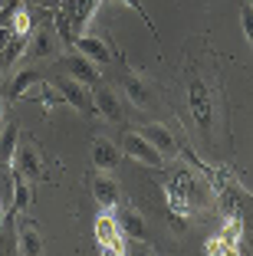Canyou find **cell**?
<instances>
[{
    "mask_svg": "<svg viewBox=\"0 0 253 256\" xmlns=\"http://www.w3.org/2000/svg\"><path fill=\"white\" fill-rule=\"evenodd\" d=\"M92 102H96V115H102V118H109V122H122L119 98H115V92H112V89H105L102 82L92 86Z\"/></svg>",
    "mask_w": 253,
    "mask_h": 256,
    "instance_id": "4fadbf2b",
    "label": "cell"
},
{
    "mask_svg": "<svg viewBox=\"0 0 253 256\" xmlns=\"http://www.w3.org/2000/svg\"><path fill=\"white\" fill-rule=\"evenodd\" d=\"M142 135L148 138V142L155 144L158 151H161L164 158H168V154H178V142H174V135H171V132H168L164 125H145V128H142Z\"/></svg>",
    "mask_w": 253,
    "mask_h": 256,
    "instance_id": "2e32d148",
    "label": "cell"
},
{
    "mask_svg": "<svg viewBox=\"0 0 253 256\" xmlns=\"http://www.w3.org/2000/svg\"><path fill=\"white\" fill-rule=\"evenodd\" d=\"M56 89L63 92L66 106L79 108V112H86V115H96V102H92V86L79 82V79H73V76H63V79H56Z\"/></svg>",
    "mask_w": 253,
    "mask_h": 256,
    "instance_id": "3957f363",
    "label": "cell"
},
{
    "mask_svg": "<svg viewBox=\"0 0 253 256\" xmlns=\"http://www.w3.org/2000/svg\"><path fill=\"white\" fill-rule=\"evenodd\" d=\"M171 190H174L178 197H184L191 207H204V204H207V190H204L201 184L194 181V174H191V171H178V174H174Z\"/></svg>",
    "mask_w": 253,
    "mask_h": 256,
    "instance_id": "ba28073f",
    "label": "cell"
},
{
    "mask_svg": "<svg viewBox=\"0 0 253 256\" xmlns=\"http://www.w3.org/2000/svg\"><path fill=\"white\" fill-rule=\"evenodd\" d=\"M125 230H122V224H119V217L112 210H102L96 217V243H99V250L102 253H112V256H122V253H128V246H125Z\"/></svg>",
    "mask_w": 253,
    "mask_h": 256,
    "instance_id": "7a4b0ae2",
    "label": "cell"
},
{
    "mask_svg": "<svg viewBox=\"0 0 253 256\" xmlns=\"http://www.w3.org/2000/svg\"><path fill=\"white\" fill-rule=\"evenodd\" d=\"M119 161H122V148L115 142H109V138L92 142V164L99 171H112V168H119Z\"/></svg>",
    "mask_w": 253,
    "mask_h": 256,
    "instance_id": "7c38bea8",
    "label": "cell"
},
{
    "mask_svg": "<svg viewBox=\"0 0 253 256\" xmlns=\"http://www.w3.org/2000/svg\"><path fill=\"white\" fill-rule=\"evenodd\" d=\"M73 46H76V53H82L86 60H92L96 66H99V62H112V46L105 43L102 36H82V33H79Z\"/></svg>",
    "mask_w": 253,
    "mask_h": 256,
    "instance_id": "8fae6325",
    "label": "cell"
},
{
    "mask_svg": "<svg viewBox=\"0 0 253 256\" xmlns=\"http://www.w3.org/2000/svg\"><path fill=\"white\" fill-rule=\"evenodd\" d=\"M7 214H14V204H10V190L0 184V226H4V217Z\"/></svg>",
    "mask_w": 253,
    "mask_h": 256,
    "instance_id": "cb8c5ba5",
    "label": "cell"
},
{
    "mask_svg": "<svg viewBox=\"0 0 253 256\" xmlns=\"http://www.w3.org/2000/svg\"><path fill=\"white\" fill-rule=\"evenodd\" d=\"M237 243H240V220L227 217L223 230L207 240V253H237Z\"/></svg>",
    "mask_w": 253,
    "mask_h": 256,
    "instance_id": "30bf717a",
    "label": "cell"
},
{
    "mask_svg": "<svg viewBox=\"0 0 253 256\" xmlns=\"http://www.w3.org/2000/svg\"><path fill=\"white\" fill-rule=\"evenodd\" d=\"M119 224H122V230H125V236H132L135 243H145V240H148V226H145L142 214L135 210V207H125V210L119 214Z\"/></svg>",
    "mask_w": 253,
    "mask_h": 256,
    "instance_id": "e0dca14e",
    "label": "cell"
},
{
    "mask_svg": "<svg viewBox=\"0 0 253 256\" xmlns=\"http://www.w3.org/2000/svg\"><path fill=\"white\" fill-rule=\"evenodd\" d=\"M17 253H27V256H40L43 253V236H40L37 224L27 217L17 220Z\"/></svg>",
    "mask_w": 253,
    "mask_h": 256,
    "instance_id": "9c48e42d",
    "label": "cell"
},
{
    "mask_svg": "<svg viewBox=\"0 0 253 256\" xmlns=\"http://www.w3.org/2000/svg\"><path fill=\"white\" fill-rule=\"evenodd\" d=\"M187 108H191L194 122L201 128V135L210 138V128H214V96H210L207 82L194 69H187Z\"/></svg>",
    "mask_w": 253,
    "mask_h": 256,
    "instance_id": "6da1fadb",
    "label": "cell"
},
{
    "mask_svg": "<svg viewBox=\"0 0 253 256\" xmlns=\"http://www.w3.org/2000/svg\"><path fill=\"white\" fill-rule=\"evenodd\" d=\"M125 92H128V98H132V106H138V108H148L151 106L148 86H145V79L138 72H128L125 76Z\"/></svg>",
    "mask_w": 253,
    "mask_h": 256,
    "instance_id": "d6986e66",
    "label": "cell"
},
{
    "mask_svg": "<svg viewBox=\"0 0 253 256\" xmlns=\"http://www.w3.org/2000/svg\"><path fill=\"white\" fill-rule=\"evenodd\" d=\"M4 72H7V66H4V62H0V79H4Z\"/></svg>",
    "mask_w": 253,
    "mask_h": 256,
    "instance_id": "484cf974",
    "label": "cell"
},
{
    "mask_svg": "<svg viewBox=\"0 0 253 256\" xmlns=\"http://www.w3.org/2000/svg\"><path fill=\"white\" fill-rule=\"evenodd\" d=\"M10 168H14L17 174H23V178H43V158H40L37 144L30 142V138H20L17 142V151H14V161H10Z\"/></svg>",
    "mask_w": 253,
    "mask_h": 256,
    "instance_id": "277c9868",
    "label": "cell"
},
{
    "mask_svg": "<svg viewBox=\"0 0 253 256\" xmlns=\"http://www.w3.org/2000/svg\"><path fill=\"white\" fill-rule=\"evenodd\" d=\"M122 151H125L128 158H135V161H142V164H148V168H161V164H164V154L142 135V132H128L125 142H122Z\"/></svg>",
    "mask_w": 253,
    "mask_h": 256,
    "instance_id": "5b68a950",
    "label": "cell"
},
{
    "mask_svg": "<svg viewBox=\"0 0 253 256\" xmlns=\"http://www.w3.org/2000/svg\"><path fill=\"white\" fill-rule=\"evenodd\" d=\"M105 4H125V7H132L135 14L142 16V23H145V26H148L151 33H158V30H155V23H151V20H148V14H145V7H142V0H105Z\"/></svg>",
    "mask_w": 253,
    "mask_h": 256,
    "instance_id": "7402d4cb",
    "label": "cell"
},
{
    "mask_svg": "<svg viewBox=\"0 0 253 256\" xmlns=\"http://www.w3.org/2000/svg\"><path fill=\"white\" fill-rule=\"evenodd\" d=\"M17 142H20V128L17 125H7L4 135H0V161H14V151H17Z\"/></svg>",
    "mask_w": 253,
    "mask_h": 256,
    "instance_id": "44dd1931",
    "label": "cell"
},
{
    "mask_svg": "<svg viewBox=\"0 0 253 256\" xmlns=\"http://www.w3.org/2000/svg\"><path fill=\"white\" fill-rule=\"evenodd\" d=\"M53 36H56V30H53V20H46L43 26L37 30V40L30 36V53H33V56H50L53 46H56V40H53Z\"/></svg>",
    "mask_w": 253,
    "mask_h": 256,
    "instance_id": "ffe728a7",
    "label": "cell"
},
{
    "mask_svg": "<svg viewBox=\"0 0 253 256\" xmlns=\"http://www.w3.org/2000/svg\"><path fill=\"white\" fill-rule=\"evenodd\" d=\"M96 7H99V0H63V4H60V10L69 16V20H73L76 33H82V26L92 20Z\"/></svg>",
    "mask_w": 253,
    "mask_h": 256,
    "instance_id": "5bb4252c",
    "label": "cell"
},
{
    "mask_svg": "<svg viewBox=\"0 0 253 256\" xmlns=\"http://www.w3.org/2000/svg\"><path fill=\"white\" fill-rule=\"evenodd\" d=\"M33 200V188H30V178H23V174H10V204H14V214H23L30 207Z\"/></svg>",
    "mask_w": 253,
    "mask_h": 256,
    "instance_id": "9a60e30c",
    "label": "cell"
},
{
    "mask_svg": "<svg viewBox=\"0 0 253 256\" xmlns=\"http://www.w3.org/2000/svg\"><path fill=\"white\" fill-rule=\"evenodd\" d=\"M37 82H43V76H40L37 69H20V72H17L14 79H10L7 96H10V98H23V96H27V92H30Z\"/></svg>",
    "mask_w": 253,
    "mask_h": 256,
    "instance_id": "ac0fdd59",
    "label": "cell"
},
{
    "mask_svg": "<svg viewBox=\"0 0 253 256\" xmlns=\"http://www.w3.org/2000/svg\"><path fill=\"white\" fill-rule=\"evenodd\" d=\"M60 62H63V69H66V76H73V79H79V82H86V86H99L102 82L96 62L86 60L82 53H69V56H63Z\"/></svg>",
    "mask_w": 253,
    "mask_h": 256,
    "instance_id": "8992f818",
    "label": "cell"
},
{
    "mask_svg": "<svg viewBox=\"0 0 253 256\" xmlns=\"http://www.w3.org/2000/svg\"><path fill=\"white\" fill-rule=\"evenodd\" d=\"M89 190H92V197L99 200L102 210H115V207H119V184L112 181L105 171H96L89 178Z\"/></svg>",
    "mask_w": 253,
    "mask_h": 256,
    "instance_id": "52a82bcc",
    "label": "cell"
},
{
    "mask_svg": "<svg viewBox=\"0 0 253 256\" xmlns=\"http://www.w3.org/2000/svg\"><path fill=\"white\" fill-rule=\"evenodd\" d=\"M10 40H14V26H10V23H0V53L7 50Z\"/></svg>",
    "mask_w": 253,
    "mask_h": 256,
    "instance_id": "d4e9b609",
    "label": "cell"
},
{
    "mask_svg": "<svg viewBox=\"0 0 253 256\" xmlns=\"http://www.w3.org/2000/svg\"><path fill=\"white\" fill-rule=\"evenodd\" d=\"M240 23H243V33H246V40H250V46H253V4H246V7L240 10Z\"/></svg>",
    "mask_w": 253,
    "mask_h": 256,
    "instance_id": "603a6c76",
    "label": "cell"
}]
</instances>
